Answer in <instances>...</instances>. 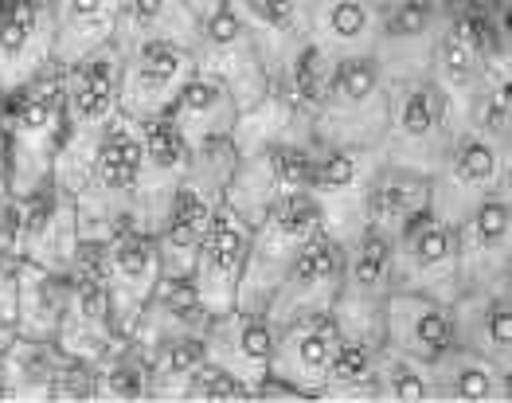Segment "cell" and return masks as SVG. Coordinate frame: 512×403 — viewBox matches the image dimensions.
Here are the masks:
<instances>
[{
	"label": "cell",
	"instance_id": "cell-1",
	"mask_svg": "<svg viewBox=\"0 0 512 403\" xmlns=\"http://www.w3.org/2000/svg\"><path fill=\"white\" fill-rule=\"evenodd\" d=\"M317 145L286 98L274 90L262 106L243 110L235 130V169L227 180V204L255 224L278 200L309 192Z\"/></svg>",
	"mask_w": 512,
	"mask_h": 403
},
{
	"label": "cell",
	"instance_id": "cell-2",
	"mask_svg": "<svg viewBox=\"0 0 512 403\" xmlns=\"http://www.w3.org/2000/svg\"><path fill=\"white\" fill-rule=\"evenodd\" d=\"M118 59H122L118 47H110V51L83 59L75 67H59L67 130H63V145H59L51 180L63 184L67 192L83 188L102 141L122 118V106H118Z\"/></svg>",
	"mask_w": 512,
	"mask_h": 403
},
{
	"label": "cell",
	"instance_id": "cell-3",
	"mask_svg": "<svg viewBox=\"0 0 512 403\" xmlns=\"http://www.w3.org/2000/svg\"><path fill=\"white\" fill-rule=\"evenodd\" d=\"M231 169H235V141H208L192 149L188 173L157 227V251H161L165 274H192L196 251L212 227L215 212L223 208Z\"/></svg>",
	"mask_w": 512,
	"mask_h": 403
},
{
	"label": "cell",
	"instance_id": "cell-4",
	"mask_svg": "<svg viewBox=\"0 0 512 403\" xmlns=\"http://www.w3.org/2000/svg\"><path fill=\"white\" fill-rule=\"evenodd\" d=\"M4 130H8V165H12V196H28L55 173V157L67 130L63 110V75L59 67L43 79L16 90L4 106Z\"/></svg>",
	"mask_w": 512,
	"mask_h": 403
},
{
	"label": "cell",
	"instance_id": "cell-5",
	"mask_svg": "<svg viewBox=\"0 0 512 403\" xmlns=\"http://www.w3.org/2000/svg\"><path fill=\"white\" fill-rule=\"evenodd\" d=\"M454 118L442 98V90L430 83L427 71L419 75H391L387 79V118H384V161L434 173L442 161L450 137H454Z\"/></svg>",
	"mask_w": 512,
	"mask_h": 403
},
{
	"label": "cell",
	"instance_id": "cell-6",
	"mask_svg": "<svg viewBox=\"0 0 512 403\" xmlns=\"http://www.w3.org/2000/svg\"><path fill=\"white\" fill-rule=\"evenodd\" d=\"M387 75L376 55L341 59L329 71L321 106L309 122L313 145H376L384 141Z\"/></svg>",
	"mask_w": 512,
	"mask_h": 403
},
{
	"label": "cell",
	"instance_id": "cell-7",
	"mask_svg": "<svg viewBox=\"0 0 512 403\" xmlns=\"http://www.w3.org/2000/svg\"><path fill=\"white\" fill-rule=\"evenodd\" d=\"M317 231H321V212L309 192H294V196L278 200L274 208H266L251 224V251H247V267L239 278L235 310L266 317L282 274L290 270L298 251Z\"/></svg>",
	"mask_w": 512,
	"mask_h": 403
},
{
	"label": "cell",
	"instance_id": "cell-8",
	"mask_svg": "<svg viewBox=\"0 0 512 403\" xmlns=\"http://www.w3.org/2000/svg\"><path fill=\"white\" fill-rule=\"evenodd\" d=\"M141 165V126L118 118V126L106 134L83 188L75 192L79 231L86 243H106L133 220V188Z\"/></svg>",
	"mask_w": 512,
	"mask_h": 403
},
{
	"label": "cell",
	"instance_id": "cell-9",
	"mask_svg": "<svg viewBox=\"0 0 512 403\" xmlns=\"http://www.w3.org/2000/svg\"><path fill=\"white\" fill-rule=\"evenodd\" d=\"M512 184V149L458 126L442 161L430 173V212L446 224H458L473 204Z\"/></svg>",
	"mask_w": 512,
	"mask_h": 403
},
{
	"label": "cell",
	"instance_id": "cell-10",
	"mask_svg": "<svg viewBox=\"0 0 512 403\" xmlns=\"http://www.w3.org/2000/svg\"><path fill=\"white\" fill-rule=\"evenodd\" d=\"M391 239L364 227L344 243L341 294L333 302V321L341 337L380 341L384 345V314L391 298Z\"/></svg>",
	"mask_w": 512,
	"mask_h": 403
},
{
	"label": "cell",
	"instance_id": "cell-11",
	"mask_svg": "<svg viewBox=\"0 0 512 403\" xmlns=\"http://www.w3.org/2000/svg\"><path fill=\"white\" fill-rule=\"evenodd\" d=\"M192 55H196V67L215 75L239 98L243 110H255L274 94V79L262 63V51L227 0H219L208 16H200Z\"/></svg>",
	"mask_w": 512,
	"mask_h": 403
},
{
	"label": "cell",
	"instance_id": "cell-12",
	"mask_svg": "<svg viewBox=\"0 0 512 403\" xmlns=\"http://www.w3.org/2000/svg\"><path fill=\"white\" fill-rule=\"evenodd\" d=\"M380 165L384 149L376 145H317L309 196L321 212V227L341 243L364 231V204Z\"/></svg>",
	"mask_w": 512,
	"mask_h": 403
},
{
	"label": "cell",
	"instance_id": "cell-13",
	"mask_svg": "<svg viewBox=\"0 0 512 403\" xmlns=\"http://www.w3.org/2000/svg\"><path fill=\"white\" fill-rule=\"evenodd\" d=\"M118 55H122L118 59V106H122V118L137 126L165 118L180 87L196 71L192 47L169 44V40L126 47Z\"/></svg>",
	"mask_w": 512,
	"mask_h": 403
},
{
	"label": "cell",
	"instance_id": "cell-14",
	"mask_svg": "<svg viewBox=\"0 0 512 403\" xmlns=\"http://www.w3.org/2000/svg\"><path fill=\"white\" fill-rule=\"evenodd\" d=\"M12 200H16V255L67 274L79 259V247H83L75 192L47 180L36 192L12 196Z\"/></svg>",
	"mask_w": 512,
	"mask_h": 403
},
{
	"label": "cell",
	"instance_id": "cell-15",
	"mask_svg": "<svg viewBox=\"0 0 512 403\" xmlns=\"http://www.w3.org/2000/svg\"><path fill=\"white\" fill-rule=\"evenodd\" d=\"M71 294H67V314L55 333V345L71 357H83L90 364L106 357L122 337L114 333L110 317V294H106V274H102V243L79 247L75 267L67 270Z\"/></svg>",
	"mask_w": 512,
	"mask_h": 403
},
{
	"label": "cell",
	"instance_id": "cell-16",
	"mask_svg": "<svg viewBox=\"0 0 512 403\" xmlns=\"http://www.w3.org/2000/svg\"><path fill=\"white\" fill-rule=\"evenodd\" d=\"M102 274H106V294H110V317L114 333L133 337L137 321L145 314L157 282H161V251L157 235L145 227H122L102 243Z\"/></svg>",
	"mask_w": 512,
	"mask_h": 403
},
{
	"label": "cell",
	"instance_id": "cell-17",
	"mask_svg": "<svg viewBox=\"0 0 512 403\" xmlns=\"http://www.w3.org/2000/svg\"><path fill=\"white\" fill-rule=\"evenodd\" d=\"M391 282H395V290L458 302L462 278H458L454 224H446L434 212H427V216H419L415 224L407 227L391 243Z\"/></svg>",
	"mask_w": 512,
	"mask_h": 403
},
{
	"label": "cell",
	"instance_id": "cell-18",
	"mask_svg": "<svg viewBox=\"0 0 512 403\" xmlns=\"http://www.w3.org/2000/svg\"><path fill=\"white\" fill-rule=\"evenodd\" d=\"M462 290L512 282V184L497 188L454 224Z\"/></svg>",
	"mask_w": 512,
	"mask_h": 403
},
{
	"label": "cell",
	"instance_id": "cell-19",
	"mask_svg": "<svg viewBox=\"0 0 512 403\" xmlns=\"http://www.w3.org/2000/svg\"><path fill=\"white\" fill-rule=\"evenodd\" d=\"M55 71L51 0H0V106Z\"/></svg>",
	"mask_w": 512,
	"mask_h": 403
},
{
	"label": "cell",
	"instance_id": "cell-20",
	"mask_svg": "<svg viewBox=\"0 0 512 403\" xmlns=\"http://www.w3.org/2000/svg\"><path fill=\"white\" fill-rule=\"evenodd\" d=\"M341 274H344V243L333 231H317L305 247L298 251V259L290 263V270L282 274L274 298H270V325H286L298 317L313 314H333V302L341 294Z\"/></svg>",
	"mask_w": 512,
	"mask_h": 403
},
{
	"label": "cell",
	"instance_id": "cell-21",
	"mask_svg": "<svg viewBox=\"0 0 512 403\" xmlns=\"http://www.w3.org/2000/svg\"><path fill=\"white\" fill-rule=\"evenodd\" d=\"M247 251H251V220H243L223 200V208L215 212L212 227H208V235L196 251V263H192V282H196L200 302L212 317L235 310Z\"/></svg>",
	"mask_w": 512,
	"mask_h": 403
},
{
	"label": "cell",
	"instance_id": "cell-22",
	"mask_svg": "<svg viewBox=\"0 0 512 403\" xmlns=\"http://www.w3.org/2000/svg\"><path fill=\"white\" fill-rule=\"evenodd\" d=\"M188 141L172 130L169 118H157L141 126V165H137V188H133V220L129 227H145L157 235V227L169 212L172 196L188 173Z\"/></svg>",
	"mask_w": 512,
	"mask_h": 403
},
{
	"label": "cell",
	"instance_id": "cell-23",
	"mask_svg": "<svg viewBox=\"0 0 512 403\" xmlns=\"http://www.w3.org/2000/svg\"><path fill=\"white\" fill-rule=\"evenodd\" d=\"M341 345V329L329 314L298 317L274 329V353H270V376L290 384L301 400H317L329 360Z\"/></svg>",
	"mask_w": 512,
	"mask_h": 403
},
{
	"label": "cell",
	"instance_id": "cell-24",
	"mask_svg": "<svg viewBox=\"0 0 512 403\" xmlns=\"http://www.w3.org/2000/svg\"><path fill=\"white\" fill-rule=\"evenodd\" d=\"M450 345H454V302L391 290L384 314V349L419 364H434Z\"/></svg>",
	"mask_w": 512,
	"mask_h": 403
},
{
	"label": "cell",
	"instance_id": "cell-25",
	"mask_svg": "<svg viewBox=\"0 0 512 403\" xmlns=\"http://www.w3.org/2000/svg\"><path fill=\"white\" fill-rule=\"evenodd\" d=\"M454 0H391L380 12L376 63L384 75H419L427 71L430 47L442 28V16Z\"/></svg>",
	"mask_w": 512,
	"mask_h": 403
},
{
	"label": "cell",
	"instance_id": "cell-26",
	"mask_svg": "<svg viewBox=\"0 0 512 403\" xmlns=\"http://www.w3.org/2000/svg\"><path fill=\"white\" fill-rule=\"evenodd\" d=\"M204 345H208V360L231 372L255 400V388L270 376V353H274L270 317L247 314V310L215 314L204 329Z\"/></svg>",
	"mask_w": 512,
	"mask_h": 403
},
{
	"label": "cell",
	"instance_id": "cell-27",
	"mask_svg": "<svg viewBox=\"0 0 512 403\" xmlns=\"http://www.w3.org/2000/svg\"><path fill=\"white\" fill-rule=\"evenodd\" d=\"M227 4L247 24L251 40L262 51V63L278 87L309 44V4L313 0H227Z\"/></svg>",
	"mask_w": 512,
	"mask_h": 403
},
{
	"label": "cell",
	"instance_id": "cell-28",
	"mask_svg": "<svg viewBox=\"0 0 512 403\" xmlns=\"http://www.w3.org/2000/svg\"><path fill=\"white\" fill-rule=\"evenodd\" d=\"M165 118L172 122V130L188 141V149H200L208 141H235L243 106L215 75L196 67Z\"/></svg>",
	"mask_w": 512,
	"mask_h": 403
},
{
	"label": "cell",
	"instance_id": "cell-29",
	"mask_svg": "<svg viewBox=\"0 0 512 403\" xmlns=\"http://www.w3.org/2000/svg\"><path fill=\"white\" fill-rule=\"evenodd\" d=\"M454 341L512 372V282L458 294Z\"/></svg>",
	"mask_w": 512,
	"mask_h": 403
},
{
	"label": "cell",
	"instance_id": "cell-30",
	"mask_svg": "<svg viewBox=\"0 0 512 403\" xmlns=\"http://www.w3.org/2000/svg\"><path fill=\"white\" fill-rule=\"evenodd\" d=\"M380 12L384 8L372 0H313L309 4V47H317L333 63L376 55Z\"/></svg>",
	"mask_w": 512,
	"mask_h": 403
},
{
	"label": "cell",
	"instance_id": "cell-31",
	"mask_svg": "<svg viewBox=\"0 0 512 403\" xmlns=\"http://www.w3.org/2000/svg\"><path fill=\"white\" fill-rule=\"evenodd\" d=\"M126 0H51L55 67H75L118 44Z\"/></svg>",
	"mask_w": 512,
	"mask_h": 403
},
{
	"label": "cell",
	"instance_id": "cell-32",
	"mask_svg": "<svg viewBox=\"0 0 512 403\" xmlns=\"http://www.w3.org/2000/svg\"><path fill=\"white\" fill-rule=\"evenodd\" d=\"M430 403H509L512 372L473 353L466 345H450L442 357L427 364Z\"/></svg>",
	"mask_w": 512,
	"mask_h": 403
},
{
	"label": "cell",
	"instance_id": "cell-33",
	"mask_svg": "<svg viewBox=\"0 0 512 403\" xmlns=\"http://www.w3.org/2000/svg\"><path fill=\"white\" fill-rule=\"evenodd\" d=\"M208 321H212V314L204 310L192 274H161V282H157V290H153L145 314H141L137 329H133V341H137V349L149 357V353H153L161 341H169V337L204 333Z\"/></svg>",
	"mask_w": 512,
	"mask_h": 403
},
{
	"label": "cell",
	"instance_id": "cell-34",
	"mask_svg": "<svg viewBox=\"0 0 512 403\" xmlns=\"http://www.w3.org/2000/svg\"><path fill=\"white\" fill-rule=\"evenodd\" d=\"M430 212V177L419 169H403V165H380L372 188H368V204H364V227L387 235L391 243L415 224L419 216Z\"/></svg>",
	"mask_w": 512,
	"mask_h": 403
},
{
	"label": "cell",
	"instance_id": "cell-35",
	"mask_svg": "<svg viewBox=\"0 0 512 403\" xmlns=\"http://www.w3.org/2000/svg\"><path fill=\"white\" fill-rule=\"evenodd\" d=\"M59 345L40 337H12L0 357V400L4 403H51V384L59 368Z\"/></svg>",
	"mask_w": 512,
	"mask_h": 403
},
{
	"label": "cell",
	"instance_id": "cell-36",
	"mask_svg": "<svg viewBox=\"0 0 512 403\" xmlns=\"http://www.w3.org/2000/svg\"><path fill=\"white\" fill-rule=\"evenodd\" d=\"M71 282L59 270H47L40 263L20 259V294H16V333L55 341L63 314H67Z\"/></svg>",
	"mask_w": 512,
	"mask_h": 403
},
{
	"label": "cell",
	"instance_id": "cell-37",
	"mask_svg": "<svg viewBox=\"0 0 512 403\" xmlns=\"http://www.w3.org/2000/svg\"><path fill=\"white\" fill-rule=\"evenodd\" d=\"M200 16L188 8V0H126L122 4V28H118V51L137 44H188L196 40Z\"/></svg>",
	"mask_w": 512,
	"mask_h": 403
},
{
	"label": "cell",
	"instance_id": "cell-38",
	"mask_svg": "<svg viewBox=\"0 0 512 403\" xmlns=\"http://www.w3.org/2000/svg\"><path fill=\"white\" fill-rule=\"evenodd\" d=\"M380 341L341 337L337 353L329 360L325 384L317 392V403H376V360Z\"/></svg>",
	"mask_w": 512,
	"mask_h": 403
},
{
	"label": "cell",
	"instance_id": "cell-39",
	"mask_svg": "<svg viewBox=\"0 0 512 403\" xmlns=\"http://www.w3.org/2000/svg\"><path fill=\"white\" fill-rule=\"evenodd\" d=\"M208 364L204 333H180L149 353V403H184L188 384Z\"/></svg>",
	"mask_w": 512,
	"mask_h": 403
},
{
	"label": "cell",
	"instance_id": "cell-40",
	"mask_svg": "<svg viewBox=\"0 0 512 403\" xmlns=\"http://www.w3.org/2000/svg\"><path fill=\"white\" fill-rule=\"evenodd\" d=\"M94 403H149V357L133 337L94 364Z\"/></svg>",
	"mask_w": 512,
	"mask_h": 403
},
{
	"label": "cell",
	"instance_id": "cell-41",
	"mask_svg": "<svg viewBox=\"0 0 512 403\" xmlns=\"http://www.w3.org/2000/svg\"><path fill=\"white\" fill-rule=\"evenodd\" d=\"M376 403H430L427 364L380 349L376 360Z\"/></svg>",
	"mask_w": 512,
	"mask_h": 403
},
{
	"label": "cell",
	"instance_id": "cell-42",
	"mask_svg": "<svg viewBox=\"0 0 512 403\" xmlns=\"http://www.w3.org/2000/svg\"><path fill=\"white\" fill-rule=\"evenodd\" d=\"M184 403H251V392H247L231 372H223L219 364L208 360V364L196 372V380L188 384Z\"/></svg>",
	"mask_w": 512,
	"mask_h": 403
},
{
	"label": "cell",
	"instance_id": "cell-43",
	"mask_svg": "<svg viewBox=\"0 0 512 403\" xmlns=\"http://www.w3.org/2000/svg\"><path fill=\"white\" fill-rule=\"evenodd\" d=\"M51 403H94V364L63 353L55 368V384H51Z\"/></svg>",
	"mask_w": 512,
	"mask_h": 403
},
{
	"label": "cell",
	"instance_id": "cell-44",
	"mask_svg": "<svg viewBox=\"0 0 512 403\" xmlns=\"http://www.w3.org/2000/svg\"><path fill=\"white\" fill-rule=\"evenodd\" d=\"M16 294H20V255L0 239V349L16 337Z\"/></svg>",
	"mask_w": 512,
	"mask_h": 403
},
{
	"label": "cell",
	"instance_id": "cell-45",
	"mask_svg": "<svg viewBox=\"0 0 512 403\" xmlns=\"http://www.w3.org/2000/svg\"><path fill=\"white\" fill-rule=\"evenodd\" d=\"M12 196V165H8V130H4V114H0V208Z\"/></svg>",
	"mask_w": 512,
	"mask_h": 403
},
{
	"label": "cell",
	"instance_id": "cell-46",
	"mask_svg": "<svg viewBox=\"0 0 512 403\" xmlns=\"http://www.w3.org/2000/svg\"><path fill=\"white\" fill-rule=\"evenodd\" d=\"M215 4H219V0H188V8H192L196 16H208Z\"/></svg>",
	"mask_w": 512,
	"mask_h": 403
},
{
	"label": "cell",
	"instance_id": "cell-47",
	"mask_svg": "<svg viewBox=\"0 0 512 403\" xmlns=\"http://www.w3.org/2000/svg\"><path fill=\"white\" fill-rule=\"evenodd\" d=\"M372 4H380V8H387V4H391V0H372Z\"/></svg>",
	"mask_w": 512,
	"mask_h": 403
}]
</instances>
